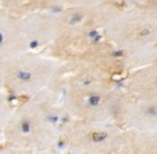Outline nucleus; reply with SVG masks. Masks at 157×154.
Segmentation results:
<instances>
[{"instance_id":"nucleus-2","label":"nucleus","mask_w":157,"mask_h":154,"mask_svg":"<svg viewBox=\"0 0 157 154\" xmlns=\"http://www.w3.org/2000/svg\"><path fill=\"white\" fill-rule=\"evenodd\" d=\"M70 120L58 94L48 89L14 107L2 128L3 143L40 151L55 150Z\"/></svg>"},{"instance_id":"nucleus-6","label":"nucleus","mask_w":157,"mask_h":154,"mask_svg":"<svg viewBox=\"0 0 157 154\" xmlns=\"http://www.w3.org/2000/svg\"><path fill=\"white\" fill-rule=\"evenodd\" d=\"M115 123L129 132L157 133V95L123 93Z\"/></svg>"},{"instance_id":"nucleus-14","label":"nucleus","mask_w":157,"mask_h":154,"mask_svg":"<svg viewBox=\"0 0 157 154\" xmlns=\"http://www.w3.org/2000/svg\"><path fill=\"white\" fill-rule=\"evenodd\" d=\"M68 154H73V153H68Z\"/></svg>"},{"instance_id":"nucleus-13","label":"nucleus","mask_w":157,"mask_h":154,"mask_svg":"<svg viewBox=\"0 0 157 154\" xmlns=\"http://www.w3.org/2000/svg\"><path fill=\"white\" fill-rule=\"evenodd\" d=\"M3 145V133L2 128H0V145Z\"/></svg>"},{"instance_id":"nucleus-1","label":"nucleus","mask_w":157,"mask_h":154,"mask_svg":"<svg viewBox=\"0 0 157 154\" xmlns=\"http://www.w3.org/2000/svg\"><path fill=\"white\" fill-rule=\"evenodd\" d=\"M116 73L95 64H63L50 89L58 94L71 120L115 123L123 93L115 84Z\"/></svg>"},{"instance_id":"nucleus-5","label":"nucleus","mask_w":157,"mask_h":154,"mask_svg":"<svg viewBox=\"0 0 157 154\" xmlns=\"http://www.w3.org/2000/svg\"><path fill=\"white\" fill-rule=\"evenodd\" d=\"M126 131L116 123H93L70 120L61 134L60 143L68 153L120 154Z\"/></svg>"},{"instance_id":"nucleus-7","label":"nucleus","mask_w":157,"mask_h":154,"mask_svg":"<svg viewBox=\"0 0 157 154\" xmlns=\"http://www.w3.org/2000/svg\"><path fill=\"white\" fill-rule=\"evenodd\" d=\"M38 2L33 12L20 16L29 52L48 48L58 34V17L55 9H43Z\"/></svg>"},{"instance_id":"nucleus-12","label":"nucleus","mask_w":157,"mask_h":154,"mask_svg":"<svg viewBox=\"0 0 157 154\" xmlns=\"http://www.w3.org/2000/svg\"><path fill=\"white\" fill-rule=\"evenodd\" d=\"M0 154H59L55 150H45V151H40V150H31L26 148L14 147L9 145H0Z\"/></svg>"},{"instance_id":"nucleus-9","label":"nucleus","mask_w":157,"mask_h":154,"mask_svg":"<svg viewBox=\"0 0 157 154\" xmlns=\"http://www.w3.org/2000/svg\"><path fill=\"white\" fill-rule=\"evenodd\" d=\"M126 93L132 95H157V62L130 71L125 79Z\"/></svg>"},{"instance_id":"nucleus-11","label":"nucleus","mask_w":157,"mask_h":154,"mask_svg":"<svg viewBox=\"0 0 157 154\" xmlns=\"http://www.w3.org/2000/svg\"><path fill=\"white\" fill-rule=\"evenodd\" d=\"M11 96H9L0 88V128H3L9 120L14 106L12 105Z\"/></svg>"},{"instance_id":"nucleus-8","label":"nucleus","mask_w":157,"mask_h":154,"mask_svg":"<svg viewBox=\"0 0 157 154\" xmlns=\"http://www.w3.org/2000/svg\"><path fill=\"white\" fill-rule=\"evenodd\" d=\"M29 52L20 16L0 5V61Z\"/></svg>"},{"instance_id":"nucleus-10","label":"nucleus","mask_w":157,"mask_h":154,"mask_svg":"<svg viewBox=\"0 0 157 154\" xmlns=\"http://www.w3.org/2000/svg\"><path fill=\"white\" fill-rule=\"evenodd\" d=\"M120 154H157V133L126 131Z\"/></svg>"},{"instance_id":"nucleus-4","label":"nucleus","mask_w":157,"mask_h":154,"mask_svg":"<svg viewBox=\"0 0 157 154\" xmlns=\"http://www.w3.org/2000/svg\"><path fill=\"white\" fill-rule=\"evenodd\" d=\"M107 42L123 54H139L157 46V7L123 9L102 31Z\"/></svg>"},{"instance_id":"nucleus-3","label":"nucleus","mask_w":157,"mask_h":154,"mask_svg":"<svg viewBox=\"0 0 157 154\" xmlns=\"http://www.w3.org/2000/svg\"><path fill=\"white\" fill-rule=\"evenodd\" d=\"M63 65L37 52L16 55L0 61V88L9 96L28 100L52 87Z\"/></svg>"}]
</instances>
